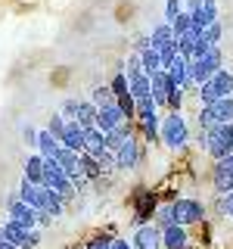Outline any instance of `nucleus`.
<instances>
[{
  "label": "nucleus",
  "mask_w": 233,
  "mask_h": 249,
  "mask_svg": "<svg viewBox=\"0 0 233 249\" xmlns=\"http://www.w3.org/2000/svg\"><path fill=\"white\" fill-rule=\"evenodd\" d=\"M202 134H205V150L215 162H224L227 156H233V122L215 124V128L202 131Z\"/></svg>",
  "instance_id": "1"
},
{
  "label": "nucleus",
  "mask_w": 233,
  "mask_h": 249,
  "mask_svg": "<svg viewBox=\"0 0 233 249\" xmlns=\"http://www.w3.org/2000/svg\"><path fill=\"white\" fill-rule=\"evenodd\" d=\"M217 72H221V50H217V47H212L205 56L190 59V78L199 84V88H202L205 81H212Z\"/></svg>",
  "instance_id": "2"
},
{
  "label": "nucleus",
  "mask_w": 233,
  "mask_h": 249,
  "mask_svg": "<svg viewBox=\"0 0 233 249\" xmlns=\"http://www.w3.org/2000/svg\"><path fill=\"white\" fill-rule=\"evenodd\" d=\"M233 93V75L227 72V69H221L212 81H205L199 88V103L202 106H212L215 100H224V97H230Z\"/></svg>",
  "instance_id": "3"
},
{
  "label": "nucleus",
  "mask_w": 233,
  "mask_h": 249,
  "mask_svg": "<svg viewBox=\"0 0 233 249\" xmlns=\"http://www.w3.org/2000/svg\"><path fill=\"white\" fill-rule=\"evenodd\" d=\"M227 122H233V97L215 100L212 106H199V124H202V131L215 128V124H227Z\"/></svg>",
  "instance_id": "4"
},
{
  "label": "nucleus",
  "mask_w": 233,
  "mask_h": 249,
  "mask_svg": "<svg viewBox=\"0 0 233 249\" xmlns=\"http://www.w3.org/2000/svg\"><path fill=\"white\" fill-rule=\"evenodd\" d=\"M162 140H165V146L168 150H183L186 146V122H183V115L181 112H171L165 122H162Z\"/></svg>",
  "instance_id": "5"
},
{
  "label": "nucleus",
  "mask_w": 233,
  "mask_h": 249,
  "mask_svg": "<svg viewBox=\"0 0 233 249\" xmlns=\"http://www.w3.org/2000/svg\"><path fill=\"white\" fill-rule=\"evenodd\" d=\"M171 212H174V224H183V228H190V224L202 221V215H205V206H202L199 199H174V202H171Z\"/></svg>",
  "instance_id": "6"
},
{
  "label": "nucleus",
  "mask_w": 233,
  "mask_h": 249,
  "mask_svg": "<svg viewBox=\"0 0 233 249\" xmlns=\"http://www.w3.org/2000/svg\"><path fill=\"white\" fill-rule=\"evenodd\" d=\"M6 215L16 218V221H22L28 231H34V228H37V209H34V206H28V202L22 199L19 193L6 199Z\"/></svg>",
  "instance_id": "7"
},
{
  "label": "nucleus",
  "mask_w": 233,
  "mask_h": 249,
  "mask_svg": "<svg viewBox=\"0 0 233 249\" xmlns=\"http://www.w3.org/2000/svg\"><path fill=\"white\" fill-rule=\"evenodd\" d=\"M134 249H165L162 246V228L159 224H140L134 233Z\"/></svg>",
  "instance_id": "8"
},
{
  "label": "nucleus",
  "mask_w": 233,
  "mask_h": 249,
  "mask_svg": "<svg viewBox=\"0 0 233 249\" xmlns=\"http://www.w3.org/2000/svg\"><path fill=\"white\" fill-rule=\"evenodd\" d=\"M121 122H124V112L118 109V103L97 109V128L103 131V134H109V131H115V128H118Z\"/></svg>",
  "instance_id": "9"
},
{
  "label": "nucleus",
  "mask_w": 233,
  "mask_h": 249,
  "mask_svg": "<svg viewBox=\"0 0 233 249\" xmlns=\"http://www.w3.org/2000/svg\"><path fill=\"white\" fill-rule=\"evenodd\" d=\"M190 16H193V31L202 35L212 22H217V0H205V3H202L196 13H190Z\"/></svg>",
  "instance_id": "10"
},
{
  "label": "nucleus",
  "mask_w": 233,
  "mask_h": 249,
  "mask_svg": "<svg viewBox=\"0 0 233 249\" xmlns=\"http://www.w3.org/2000/svg\"><path fill=\"white\" fill-rule=\"evenodd\" d=\"M84 153H90L93 159H103L106 150V134L100 128H84Z\"/></svg>",
  "instance_id": "11"
},
{
  "label": "nucleus",
  "mask_w": 233,
  "mask_h": 249,
  "mask_svg": "<svg viewBox=\"0 0 233 249\" xmlns=\"http://www.w3.org/2000/svg\"><path fill=\"white\" fill-rule=\"evenodd\" d=\"M0 228H3L6 240H13V243L19 246V249H28V237H31V231H28L22 221H16V218H6V221L0 224Z\"/></svg>",
  "instance_id": "12"
},
{
  "label": "nucleus",
  "mask_w": 233,
  "mask_h": 249,
  "mask_svg": "<svg viewBox=\"0 0 233 249\" xmlns=\"http://www.w3.org/2000/svg\"><path fill=\"white\" fill-rule=\"evenodd\" d=\"M137 159H140L137 140H134V137H128V140H124V143L118 146V153H115V162H118V168H121V171H128V168H134V165H137Z\"/></svg>",
  "instance_id": "13"
},
{
  "label": "nucleus",
  "mask_w": 233,
  "mask_h": 249,
  "mask_svg": "<svg viewBox=\"0 0 233 249\" xmlns=\"http://www.w3.org/2000/svg\"><path fill=\"white\" fill-rule=\"evenodd\" d=\"M81 128H97V106L90 100H75V119Z\"/></svg>",
  "instance_id": "14"
},
{
  "label": "nucleus",
  "mask_w": 233,
  "mask_h": 249,
  "mask_svg": "<svg viewBox=\"0 0 233 249\" xmlns=\"http://www.w3.org/2000/svg\"><path fill=\"white\" fill-rule=\"evenodd\" d=\"M59 143H62V146H68L72 153L81 156V153H84V128H81L78 122H68V128H66V134H62Z\"/></svg>",
  "instance_id": "15"
},
{
  "label": "nucleus",
  "mask_w": 233,
  "mask_h": 249,
  "mask_svg": "<svg viewBox=\"0 0 233 249\" xmlns=\"http://www.w3.org/2000/svg\"><path fill=\"white\" fill-rule=\"evenodd\" d=\"M162 246L165 249H186V228L183 224H171L162 231Z\"/></svg>",
  "instance_id": "16"
},
{
  "label": "nucleus",
  "mask_w": 233,
  "mask_h": 249,
  "mask_svg": "<svg viewBox=\"0 0 233 249\" xmlns=\"http://www.w3.org/2000/svg\"><path fill=\"white\" fill-rule=\"evenodd\" d=\"M212 184H215V190L221 193V196H224V193H233V171L224 165V162H217V165H215Z\"/></svg>",
  "instance_id": "17"
},
{
  "label": "nucleus",
  "mask_w": 233,
  "mask_h": 249,
  "mask_svg": "<svg viewBox=\"0 0 233 249\" xmlns=\"http://www.w3.org/2000/svg\"><path fill=\"white\" fill-rule=\"evenodd\" d=\"M25 181H31V184H44L47 181V175H44V156L41 153H34V156H28V159H25Z\"/></svg>",
  "instance_id": "18"
},
{
  "label": "nucleus",
  "mask_w": 233,
  "mask_h": 249,
  "mask_svg": "<svg viewBox=\"0 0 233 249\" xmlns=\"http://www.w3.org/2000/svg\"><path fill=\"white\" fill-rule=\"evenodd\" d=\"M150 81H152V100H155V103H168V93H171V88H168V72L162 69V72L150 75Z\"/></svg>",
  "instance_id": "19"
},
{
  "label": "nucleus",
  "mask_w": 233,
  "mask_h": 249,
  "mask_svg": "<svg viewBox=\"0 0 233 249\" xmlns=\"http://www.w3.org/2000/svg\"><path fill=\"white\" fill-rule=\"evenodd\" d=\"M140 59H143V72L146 75H155V72H162V69H165V66H162V53L155 50L152 44L146 47V50H140Z\"/></svg>",
  "instance_id": "20"
},
{
  "label": "nucleus",
  "mask_w": 233,
  "mask_h": 249,
  "mask_svg": "<svg viewBox=\"0 0 233 249\" xmlns=\"http://www.w3.org/2000/svg\"><path fill=\"white\" fill-rule=\"evenodd\" d=\"M128 81H131V93H134V100L152 97V81H150V75H146V72H140V75H131Z\"/></svg>",
  "instance_id": "21"
},
{
  "label": "nucleus",
  "mask_w": 233,
  "mask_h": 249,
  "mask_svg": "<svg viewBox=\"0 0 233 249\" xmlns=\"http://www.w3.org/2000/svg\"><path fill=\"white\" fill-rule=\"evenodd\" d=\"M128 137H131V124H118L115 131H109V134H106V150H109V153H118V146H121Z\"/></svg>",
  "instance_id": "22"
},
{
  "label": "nucleus",
  "mask_w": 233,
  "mask_h": 249,
  "mask_svg": "<svg viewBox=\"0 0 233 249\" xmlns=\"http://www.w3.org/2000/svg\"><path fill=\"white\" fill-rule=\"evenodd\" d=\"M90 103L97 106V109H103V106H112V103H118V100H115V90H112V84H100V88L93 90Z\"/></svg>",
  "instance_id": "23"
},
{
  "label": "nucleus",
  "mask_w": 233,
  "mask_h": 249,
  "mask_svg": "<svg viewBox=\"0 0 233 249\" xmlns=\"http://www.w3.org/2000/svg\"><path fill=\"white\" fill-rule=\"evenodd\" d=\"M78 159H81V171H84V178H87V181H97V178L103 175V165H100V159H93L90 153H81Z\"/></svg>",
  "instance_id": "24"
},
{
  "label": "nucleus",
  "mask_w": 233,
  "mask_h": 249,
  "mask_svg": "<svg viewBox=\"0 0 233 249\" xmlns=\"http://www.w3.org/2000/svg\"><path fill=\"white\" fill-rule=\"evenodd\" d=\"M59 146L62 143L50 134V131H41V137H37V153H41V156H56Z\"/></svg>",
  "instance_id": "25"
},
{
  "label": "nucleus",
  "mask_w": 233,
  "mask_h": 249,
  "mask_svg": "<svg viewBox=\"0 0 233 249\" xmlns=\"http://www.w3.org/2000/svg\"><path fill=\"white\" fill-rule=\"evenodd\" d=\"M150 41H152V47H162V44L174 41V28H171V22H165V25H155L152 35H150Z\"/></svg>",
  "instance_id": "26"
},
{
  "label": "nucleus",
  "mask_w": 233,
  "mask_h": 249,
  "mask_svg": "<svg viewBox=\"0 0 233 249\" xmlns=\"http://www.w3.org/2000/svg\"><path fill=\"white\" fill-rule=\"evenodd\" d=\"M171 28H174V37H183V35H190V28H193V16L190 13H181L174 22H171Z\"/></svg>",
  "instance_id": "27"
},
{
  "label": "nucleus",
  "mask_w": 233,
  "mask_h": 249,
  "mask_svg": "<svg viewBox=\"0 0 233 249\" xmlns=\"http://www.w3.org/2000/svg\"><path fill=\"white\" fill-rule=\"evenodd\" d=\"M140 128H143V134L150 137V140H155V134L162 131V122H159V115H143V119H140Z\"/></svg>",
  "instance_id": "28"
},
{
  "label": "nucleus",
  "mask_w": 233,
  "mask_h": 249,
  "mask_svg": "<svg viewBox=\"0 0 233 249\" xmlns=\"http://www.w3.org/2000/svg\"><path fill=\"white\" fill-rule=\"evenodd\" d=\"M66 128H68V122L62 119V112H53L50 115V124H47V131H50L56 140H62V134H66Z\"/></svg>",
  "instance_id": "29"
},
{
  "label": "nucleus",
  "mask_w": 233,
  "mask_h": 249,
  "mask_svg": "<svg viewBox=\"0 0 233 249\" xmlns=\"http://www.w3.org/2000/svg\"><path fill=\"white\" fill-rule=\"evenodd\" d=\"M155 221H159V228L165 231L174 224V212H171V206H162V209H155Z\"/></svg>",
  "instance_id": "30"
},
{
  "label": "nucleus",
  "mask_w": 233,
  "mask_h": 249,
  "mask_svg": "<svg viewBox=\"0 0 233 249\" xmlns=\"http://www.w3.org/2000/svg\"><path fill=\"white\" fill-rule=\"evenodd\" d=\"M155 100L152 97H143V100H137V119H143V115H155Z\"/></svg>",
  "instance_id": "31"
},
{
  "label": "nucleus",
  "mask_w": 233,
  "mask_h": 249,
  "mask_svg": "<svg viewBox=\"0 0 233 249\" xmlns=\"http://www.w3.org/2000/svg\"><path fill=\"white\" fill-rule=\"evenodd\" d=\"M181 13H183V3H181V0H165V22H174Z\"/></svg>",
  "instance_id": "32"
},
{
  "label": "nucleus",
  "mask_w": 233,
  "mask_h": 249,
  "mask_svg": "<svg viewBox=\"0 0 233 249\" xmlns=\"http://www.w3.org/2000/svg\"><path fill=\"white\" fill-rule=\"evenodd\" d=\"M208 50H212V41H208L205 35H199V37H196V44H193V59H196V56H205Z\"/></svg>",
  "instance_id": "33"
},
{
  "label": "nucleus",
  "mask_w": 233,
  "mask_h": 249,
  "mask_svg": "<svg viewBox=\"0 0 233 249\" xmlns=\"http://www.w3.org/2000/svg\"><path fill=\"white\" fill-rule=\"evenodd\" d=\"M181 103H183V88H174L168 93V106H171V112H177L181 109Z\"/></svg>",
  "instance_id": "34"
},
{
  "label": "nucleus",
  "mask_w": 233,
  "mask_h": 249,
  "mask_svg": "<svg viewBox=\"0 0 233 249\" xmlns=\"http://www.w3.org/2000/svg\"><path fill=\"white\" fill-rule=\"evenodd\" d=\"M221 22H212V25H208L205 28V37H208V41H212V47H217V41H221Z\"/></svg>",
  "instance_id": "35"
},
{
  "label": "nucleus",
  "mask_w": 233,
  "mask_h": 249,
  "mask_svg": "<svg viewBox=\"0 0 233 249\" xmlns=\"http://www.w3.org/2000/svg\"><path fill=\"white\" fill-rule=\"evenodd\" d=\"M217 209H221L224 215H230V218H233V193H224V196L217 199Z\"/></svg>",
  "instance_id": "36"
},
{
  "label": "nucleus",
  "mask_w": 233,
  "mask_h": 249,
  "mask_svg": "<svg viewBox=\"0 0 233 249\" xmlns=\"http://www.w3.org/2000/svg\"><path fill=\"white\" fill-rule=\"evenodd\" d=\"M22 137L28 140V146H34V150H37V137H41V134H37V131L31 128V124H25V131H22Z\"/></svg>",
  "instance_id": "37"
},
{
  "label": "nucleus",
  "mask_w": 233,
  "mask_h": 249,
  "mask_svg": "<svg viewBox=\"0 0 233 249\" xmlns=\"http://www.w3.org/2000/svg\"><path fill=\"white\" fill-rule=\"evenodd\" d=\"M87 249H112V240H109V237H97Z\"/></svg>",
  "instance_id": "38"
},
{
  "label": "nucleus",
  "mask_w": 233,
  "mask_h": 249,
  "mask_svg": "<svg viewBox=\"0 0 233 249\" xmlns=\"http://www.w3.org/2000/svg\"><path fill=\"white\" fill-rule=\"evenodd\" d=\"M50 221H53V212H47V209H44V212H37V228H47Z\"/></svg>",
  "instance_id": "39"
},
{
  "label": "nucleus",
  "mask_w": 233,
  "mask_h": 249,
  "mask_svg": "<svg viewBox=\"0 0 233 249\" xmlns=\"http://www.w3.org/2000/svg\"><path fill=\"white\" fill-rule=\"evenodd\" d=\"M0 249H19L13 243V240H6V233H3V228H0Z\"/></svg>",
  "instance_id": "40"
},
{
  "label": "nucleus",
  "mask_w": 233,
  "mask_h": 249,
  "mask_svg": "<svg viewBox=\"0 0 233 249\" xmlns=\"http://www.w3.org/2000/svg\"><path fill=\"white\" fill-rule=\"evenodd\" d=\"M202 3H205V0H186V13H196Z\"/></svg>",
  "instance_id": "41"
},
{
  "label": "nucleus",
  "mask_w": 233,
  "mask_h": 249,
  "mask_svg": "<svg viewBox=\"0 0 233 249\" xmlns=\"http://www.w3.org/2000/svg\"><path fill=\"white\" fill-rule=\"evenodd\" d=\"M112 249H134V243H128V240H112Z\"/></svg>",
  "instance_id": "42"
}]
</instances>
